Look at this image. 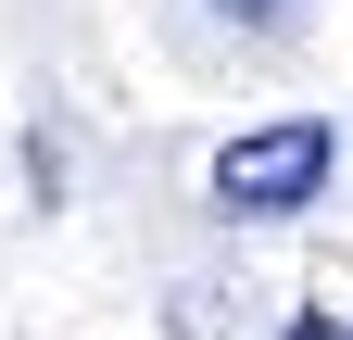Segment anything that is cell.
<instances>
[{
	"label": "cell",
	"mask_w": 353,
	"mask_h": 340,
	"mask_svg": "<svg viewBox=\"0 0 353 340\" xmlns=\"http://www.w3.org/2000/svg\"><path fill=\"white\" fill-rule=\"evenodd\" d=\"M328 177H341V126L328 114H278V126H240L202 164V202L214 215H303Z\"/></svg>",
	"instance_id": "cell-1"
},
{
	"label": "cell",
	"mask_w": 353,
	"mask_h": 340,
	"mask_svg": "<svg viewBox=\"0 0 353 340\" xmlns=\"http://www.w3.org/2000/svg\"><path fill=\"white\" fill-rule=\"evenodd\" d=\"M214 13H228V25H252V38H278V25L303 13V0H214Z\"/></svg>",
	"instance_id": "cell-2"
},
{
	"label": "cell",
	"mask_w": 353,
	"mask_h": 340,
	"mask_svg": "<svg viewBox=\"0 0 353 340\" xmlns=\"http://www.w3.org/2000/svg\"><path fill=\"white\" fill-rule=\"evenodd\" d=\"M290 340H353V328L341 315H290Z\"/></svg>",
	"instance_id": "cell-3"
}]
</instances>
